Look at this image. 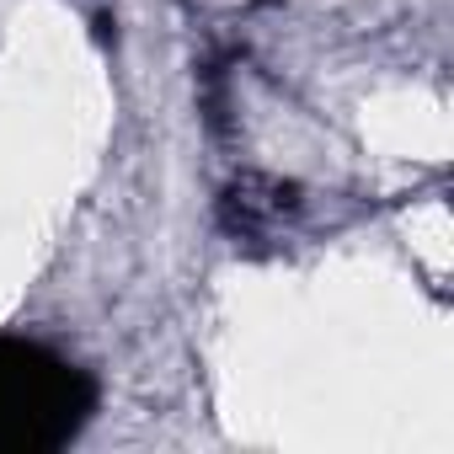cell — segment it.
Wrapping results in <instances>:
<instances>
[{
    "label": "cell",
    "instance_id": "6da1fadb",
    "mask_svg": "<svg viewBox=\"0 0 454 454\" xmlns=\"http://www.w3.org/2000/svg\"><path fill=\"white\" fill-rule=\"evenodd\" d=\"M91 411V385L33 342H0V449H59Z\"/></svg>",
    "mask_w": 454,
    "mask_h": 454
}]
</instances>
